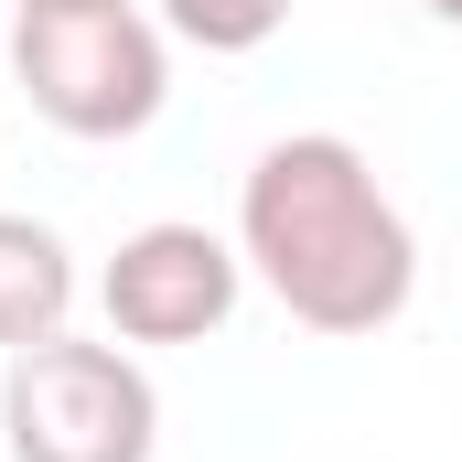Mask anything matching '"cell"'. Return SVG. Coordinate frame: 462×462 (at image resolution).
Wrapping results in <instances>:
<instances>
[{
  "mask_svg": "<svg viewBox=\"0 0 462 462\" xmlns=\"http://www.w3.org/2000/svg\"><path fill=\"white\" fill-rule=\"evenodd\" d=\"M0 430H11V462H151L162 398H151L140 355L118 334L108 345L43 334V345L11 355V376H0Z\"/></svg>",
  "mask_w": 462,
  "mask_h": 462,
  "instance_id": "3",
  "label": "cell"
},
{
  "mask_svg": "<svg viewBox=\"0 0 462 462\" xmlns=\"http://www.w3.org/2000/svg\"><path fill=\"white\" fill-rule=\"evenodd\" d=\"M11 11H22V0H11Z\"/></svg>",
  "mask_w": 462,
  "mask_h": 462,
  "instance_id": "8",
  "label": "cell"
},
{
  "mask_svg": "<svg viewBox=\"0 0 462 462\" xmlns=\"http://www.w3.org/2000/svg\"><path fill=\"white\" fill-rule=\"evenodd\" d=\"M236 258L269 280V301L301 334H376L420 291V236L387 205L376 162L334 129H291L236 183Z\"/></svg>",
  "mask_w": 462,
  "mask_h": 462,
  "instance_id": "1",
  "label": "cell"
},
{
  "mask_svg": "<svg viewBox=\"0 0 462 462\" xmlns=\"http://www.w3.org/2000/svg\"><path fill=\"white\" fill-rule=\"evenodd\" d=\"M162 22H172L183 43H205V54H258V43L291 22V0H162Z\"/></svg>",
  "mask_w": 462,
  "mask_h": 462,
  "instance_id": "6",
  "label": "cell"
},
{
  "mask_svg": "<svg viewBox=\"0 0 462 462\" xmlns=\"http://www.w3.org/2000/svg\"><path fill=\"white\" fill-rule=\"evenodd\" d=\"M236 291H247V258L216 226H183V216L118 236L108 280H97L118 345H205V334H226Z\"/></svg>",
  "mask_w": 462,
  "mask_h": 462,
  "instance_id": "4",
  "label": "cell"
},
{
  "mask_svg": "<svg viewBox=\"0 0 462 462\" xmlns=\"http://www.w3.org/2000/svg\"><path fill=\"white\" fill-rule=\"evenodd\" d=\"M11 76L65 140H129L172 97L162 22L140 0H22L11 11Z\"/></svg>",
  "mask_w": 462,
  "mask_h": 462,
  "instance_id": "2",
  "label": "cell"
},
{
  "mask_svg": "<svg viewBox=\"0 0 462 462\" xmlns=\"http://www.w3.org/2000/svg\"><path fill=\"white\" fill-rule=\"evenodd\" d=\"M0 11H11V0H0Z\"/></svg>",
  "mask_w": 462,
  "mask_h": 462,
  "instance_id": "9",
  "label": "cell"
},
{
  "mask_svg": "<svg viewBox=\"0 0 462 462\" xmlns=\"http://www.w3.org/2000/svg\"><path fill=\"white\" fill-rule=\"evenodd\" d=\"M420 11H430V22H452V32H462V0H420Z\"/></svg>",
  "mask_w": 462,
  "mask_h": 462,
  "instance_id": "7",
  "label": "cell"
},
{
  "mask_svg": "<svg viewBox=\"0 0 462 462\" xmlns=\"http://www.w3.org/2000/svg\"><path fill=\"white\" fill-rule=\"evenodd\" d=\"M65 312H76V258H65V236L43 226V216H0V355L65 334Z\"/></svg>",
  "mask_w": 462,
  "mask_h": 462,
  "instance_id": "5",
  "label": "cell"
}]
</instances>
